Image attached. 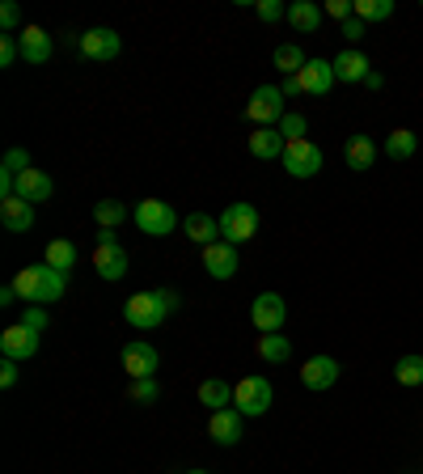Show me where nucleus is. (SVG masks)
<instances>
[{
  "label": "nucleus",
  "mask_w": 423,
  "mask_h": 474,
  "mask_svg": "<svg viewBox=\"0 0 423 474\" xmlns=\"http://www.w3.org/2000/svg\"><path fill=\"white\" fill-rule=\"evenodd\" d=\"M13 288H17V297L25 305H55L64 297V288H68V276L55 271L51 263H35V267L13 276Z\"/></svg>",
  "instance_id": "obj_1"
},
{
  "label": "nucleus",
  "mask_w": 423,
  "mask_h": 474,
  "mask_svg": "<svg viewBox=\"0 0 423 474\" xmlns=\"http://www.w3.org/2000/svg\"><path fill=\"white\" fill-rule=\"evenodd\" d=\"M174 309H178V292L153 288V292H136V297H127L123 318H127V327H136V330H153V327H161Z\"/></svg>",
  "instance_id": "obj_2"
},
{
  "label": "nucleus",
  "mask_w": 423,
  "mask_h": 474,
  "mask_svg": "<svg viewBox=\"0 0 423 474\" xmlns=\"http://www.w3.org/2000/svg\"><path fill=\"white\" fill-rule=\"evenodd\" d=\"M94 271L102 280H123L127 276V246L115 237V229H102L97 233V246H94Z\"/></svg>",
  "instance_id": "obj_3"
},
{
  "label": "nucleus",
  "mask_w": 423,
  "mask_h": 474,
  "mask_svg": "<svg viewBox=\"0 0 423 474\" xmlns=\"http://www.w3.org/2000/svg\"><path fill=\"white\" fill-rule=\"evenodd\" d=\"M258 225H263V217H258V207L254 204H229L225 207V217H220V237H225L229 246L254 242V237H258Z\"/></svg>",
  "instance_id": "obj_4"
},
{
  "label": "nucleus",
  "mask_w": 423,
  "mask_h": 474,
  "mask_svg": "<svg viewBox=\"0 0 423 474\" xmlns=\"http://www.w3.org/2000/svg\"><path fill=\"white\" fill-rule=\"evenodd\" d=\"M246 115H250L254 127H279V119L288 115V106H284V94H279V86H258L250 94V106H246Z\"/></svg>",
  "instance_id": "obj_5"
},
{
  "label": "nucleus",
  "mask_w": 423,
  "mask_h": 474,
  "mask_svg": "<svg viewBox=\"0 0 423 474\" xmlns=\"http://www.w3.org/2000/svg\"><path fill=\"white\" fill-rule=\"evenodd\" d=\"M132 220H136V229L148 233V237H166V233H174V225H178V212L169 204H161V199H140Z\"/></svg>",
  "instance_id": "obj_6"
},
{
  "label": "nucleus",
  "mask_w": 423,
  "mask_h": 474,
  "mask_svg": "<svg viewBox=\"0 0 423 474\" xmlns=\"http://www.w3.org/2000/svg\"><path fill=\"white\" fill-rule=\"evenodd\" d=\"M250 322L258 327V335H279V327L288 322V305L279 292H258L250 305Z\"/></svg>",
  "instance_id": "obj_7"
},
{
  "label": "nucleus",
  "mask_w": 423,
  "mask_h": 474,
  "mask_svg": "<svg viewBox=\"0 0 423 474\" xmlns=\"http://www.w3.org/2000/svg\"><path fill=\"white\" fill-rule=\"evenodd\" d=\"M271 381L267 378H242L237 386H233V407L242 415H267L271 411Z\"/></svg>",
  "instance_id": "obj_8"
},
{
  "label": "nucleus",
  "mask_w": 423,
  "mask_h": 474,
  "mask_svg": "<svg viewBox=\"0 0 423 474\" xmlns=\"http://www.w3.org/2000/svg\"><path fill=\"white\" fill-rule=\"evenodd\" d=\"M123 373H127V378L132 381H140V378H153V373H157L161 368V356H157V348H153V343H145V339H136V343H127V348H123Z\"/></svg>",
  "instance_id": "obj_9"
},
{
  "label": "nucleus",
  "mask_w": 423,
  "mask_h": 474,
  "mask_svg": "<svg viewBox=\"0 0 423 474\" xmlns=\"http://www.w3.org/2000/svg\"><path fill=\"white\" fill-rule=\"evenodd\" d=\"M284 170L292 174V178H314L317 170H322V148L314 145V140H297V145L284 148Z\"/></svg>",
  "instance_id": "obj_10"
},
{
  "label": "nucleus",
  "mask_w": 423,
  "mask_h": 474,
  "mask_svg": "<svg viewBox=\"0 0 423 474\" xmlns=\"http://www.w3.org/2000/svg\"><path fill=\"white\" fill-rule=\"evenodd\" d=\"M119 51H123V38L110 25H94V30L81 35V55H89V60H115Z\"/></svg>",
  "instance_id": "obj_11"
},
{
  "label": "nucleus",
  "mask_w": 423,
  "mask_h": 474,
  "mask_svg": "<svg viewBox=\"0 0 423 474\" xmlns=\"http://www.w3.org/2000/svg\"><path fill=\"white\" fill-rule=\"evenodd\" d=\"M204 271L212 280H233L237 276V246H229L225 237L204 246Z\"/></svg>",
  "instance_id": "obj_12"
},
{
  "label": "nucleus",
  "mask_w": 423,
  "mask_h": 474,
  "mask_svg": "<svg viewBox=\"0 0 423 474\" xmlns=\"http://www.w3.org/2000/svg\"><path fill=\"white\" fill-rule=\"evenodd\" d=\"M35 352H38V330L17 322V327H9L0 335V356H5V360H17V365H22V360H30Z\"/></svg>",
  "instance_id": "obj_13"
},
{
  "label": "nucleus",
  "mask_w": 423,
  "mask_h": 474,
  "mask_svg": "<svg viewBox=\"0 0 423 474\" xmlns=\"http://www.w3.org/2000/svg\"><path fill=\"white\" fill-rule=\"evenodd\" d=\"M338 381V360L335 356H309L301 365V386L305 389H330Z\"/></svg>",
  "instance_id": "obj_14"
},
{
  "label": "nucleus",
  "mask_w": 423,
  "mask_h": 474,
  "mask_svg": "<svg viewBox=\"0 0 423 474\" xmlns=\"http://www.w3.org/2000/svg\"><path fill=\"white\" fill-rule=\"evenodd\" d=\"M242 419L246 415L237 411V407L212 411V419H207V437L217 440V445H237V440H242Z\"/></svg>",
  "instance_id": "obj_15"
},
{
  "label": "nucleus",
  "mask_w": 423,
  "mask_h": 474,
  "mask_svg": "<svg viewBox=\"0 0 423 474\" xmlns=\"http://www.w3.org/2000/svg\"><path fill=\"white\" fill-rule=\"evenodd\" d=\"M330 68H335V76L338 81H347V86H360V81H368V55L364 51H356V47H347V51H338L335 60H330Z\"/></svg>",
  "instance_id": "obj_16"
},
{
  "label": "nucleus",
  "mask_w": 423,
  "mask_h": 474,
  "mask_svg": "<svg viewBox=\"0 0 423 474\" xmlns=\"http://www.w3.org/2000/svg\"><path fill=\"white\" fill-rule=\"evenodd\" d=\"M0 225H5L9 233L35 229V204H25L22 195H9V199H0Z\"/></svg>",
  "instance_id": "obj_17"
},
{
  "label": "nucleus",
  "mask_w": 423,
  "mask_h": 474,
  "mask_svg": "<svg viewBox=\"0 0 423 474\" xmlns=\"http://www.w3.org/2000/svg\"><path fill=\"white\" fill-rule=\"evenodd\" d=\"M297 81H301L305 94L327 97V94H330V86H335L338 76H335V68H330V60H309V64L301 68V76H297Z\"/></svg>",
  "instance_id": "obj_18"
},
{
  "label": "nucleus",
  "mask_w": 423,
  "mask_h": 474,
  "mask_svg": "<svg viewBox=\"0 0 423 474\" xmlns=\"http://www.w3.org/2000/svg\"><path fill=\"white\" fill-rule=\"evenodd\" d=\"M17 43H22V60L25 64H47L51 60V35L43 30V25H25L22 35H17Z\"/></svg>",
  "instance_id": "obj_19"
},
{
  "label": "nucleus",
  "mask_w": 423,
  "mask_h": 474,
  "mask_svg": "<svg viewBox=\"0 0 423 474\" xmlns=\"http://www.w3.org/2000/svg\"><path fill=\"white\" fill-rule=\"evenodd\" d=\"M284 148H288V140H284V132H279V127H254L250 153L258 161H271V157L284 161Z\"/></svg>",
  "instance_id": "obj_20"
},
{
  "label": "nucleus",
  "mask_w": 423,
  "mask_h": 474,
  "mask_svg": "<svg viewBox=\"0 0 423 474\" xmlns=\"http://www.w3.org/2000/svg\"><path fill=\"white\" fill-rule=\"evenodd\" d=\"M17 195H22L25 204H43V199H51L55 195V183H51V174H43V170H30L17 178Z\"/></svg>",
  "instance_id": "obj_21"
},
{
  "label": "nucleus",
  "mask_w": 423,
  "mask_h": 474,
  "mask_svg": "<svg viewBox=\"0 0 423 474\" xmlns=\"http://www.w3.org/2000/svg\"><path fill=\"white\" fill-rule=\"evenodd\" d=\"M182 229H186V237H191L195 246H212L220 242V220L207 217V212H191V217L182 220Z\"/></svg>",
  "instance_id": "obj_22"
},
{
  "label": "nucleus",
  "mask_w": 423,
  "mask_h": 474,
  "mask_svg": "<svg viewBox=\"0 0 423 474\" xmlns=\"http://www.w3.org/2000/svg\"><path fill=\"white\" fill-rule=\"evenodd\" d=\"M30 170V153L25 148H9V157H5V170H0V195L9 199L17 195V178Z\"/></svg>",
  "instance_id": "obj_23"
},
{
  "label": "nucleus",
  "mask_w": 423,
  "mask_h": 474,
  "mask_svg": "<svg viewBox=\"0 0 423 474\" xmlns=\"http://www.w3.org/2000/svg\"><path fill=\"white\" fill-rule=\"evenodd\" d=\"M343 157H347V170H373L377 161V145L368 140V136H351L347 145H343Z\"/></svg>",
  "instance_id": "obj_24"
},
{
  "label": "nucleus",
  "mask_w": 423,
  "mask_h": 474,
  "mask_svg": "<svg viewBox=\"0 0 423 474\" xmlns=\"http://www.w3.org/2000/svg\"><path fill=\"white\" fill-rule=\"evenodd\" d=\"M322 17H327V9H317L314 0H297V5H288V22L301 30V35H314L317 25H322Z\"/></svg>",
  "instance_id": "obj_25"
},
{
  "label": "nucleus",
  "mask_w": 423,
  "mask_h": 474,
  "mask_svg": "<svg viewBox=\"0 0 423 474\" xmlns=\"http://www.w3.org/2000/svg\"><path fill=\"white\" fill-rule=\"evenodd\" d=\"M271 64H276V68H279L284 76H301V68L309 64V55H305V51L297 47V43H279L276 55H271Z\"/></svg>",
  "instance_id": "obj_26"
},
{
  "label": "nucleus",
  "mask_w": 423,
  "mask_h": 474,
  "mask_svg": "<svg viewBox=\"0 0 423 474\" xmlns=\"http://www.w3.org/2000/svg\"><path fill=\"white\" fill-rule=\"evenodd\" d=\"M254 352L263 356L267 365H284L292 356V339H284V335H263V339L254 343Z\"/></svg>",
  "instance_id": "obj_27"
},
{
  "label": "nucleus",
  "mask_w": 423,
  "mask_h": 474,
  "mask_svg": "<svg viewBox=\"0 0 423 474\" xmlns=\"http://www.w3.org/2000/svg\"><path fill=\"white\" fill-rule=\"evenodd\" d=\"M43 263H51L55 271L68 276V271L76 267V246L68 242V237H55V242H47V258H43Z\"/></svg>",
  "instance_id": "obj_28"
},
{
  "label": "nucleus",
  "mask_w": 423,
  "mask_h": 474,
  "mask_svg": "<svg viewBox=\"0 0 423 474\" xmlns=\"http://www.w3.org/2000/svg\"><path fill=\"white\" fill-rule=\"evenodd\" d=\"M199 402L204 407H212V411H225L233 402V389H229V381H220V378H207L204 386H199Z\"/></svg>",
  "instance_id": "obj_29"
},
{
  "label": "nucleus",
  "mask_w": 423,
  "mask_h": 474,
  "mask_svg": "<svg viewBox=\"0 0 423 474\" xmlns=\"http://www.w3.org/2000/svg\"><path fill=\"white\" fill-rule=\"evenodd\" d=\"M415 148H419V136H415V132H407V127H398V132H389L386 153H389V157H394V161L415 157Z\"/></svg>",
  "instance_id": "obj_30"
},
{
  "label": "nucleus",
  "mask_w": 423,
  "mask_h": 474,
  "mask_svg": "<svg viewBox=\"0 0 423 474\" xmlns=\"http://www.w3.org/2000/svg\"><path fill=\"white\" fill-rule=\"evenodd\" d=\"M394 378L398 386H423V356H398V365H394Z\"/></svg>",
  "instance_id": "obj_31"
},
{
  "label": "nucleus",
  "mask_w": 423,
  "mask_h": 474,
  "mask_svg": "<svg viewBox=\"0 0 423 474\" xmlns=\"http://www.w3.org/2000/svg\"><path fill=\"white\" fill-rule=\"evenodd\" d=\"M94 220L102 225V229H115V225L127 220V204H119V199H102V204H94Z\"/></svg>",
  "instance_id": "obj_32"
},
{
  "label": "nucleus",
  "mask_w": 423,
  "mask_h": 474,
  "mask_svg": "<svg viewBox=\"0 0 423 474\" xmlns=\"http://www.w3.org/2000/svg\"><path fill=\"white\" fill-rule=\"evenodd\" d=\"M394 13V0H356V17L360 22H386Z\"/></svg>",
  "instance_id": "obj_33"
},
{
  "label": "nucleus",
  "mask_w": 423,
  "mask_h": 474,
  "mask_svg": "<svg viewBox=\"0 0 423 474\" xmlns=\"http://www.w3.org/2000/svg\"><path fill=\"white\" fill-rule=\"evenodd\" d=\"M279 132H284V140H288V145H297V140H305V132H309V123H305V115L288 110V115L279 119Z\"/></svg>",
  "instance_id": "obj_34"
},
{
  "label": "nucleus",
  "mask_w": 423,
  "mask_h": 474,
  "mask_svg": "<svg viewBox=\"0 0 423 474\" xmlns=\"http://www.w3.org/2000/svg\"><path fill=\"white\" fill-rule=\"evenodd\" d=\"M127 398H132V402H157L161 398V386L153 378H140V381H132V386H127Z\"/></svg>",
  "instance_id": "obj_35"
},
{
  "label": "nucleus",
  "mask_w": 423,
  "mask_h": 474,
  "mask_svg": "<svg viewBox=\"0 0 423 474\" xmlns=\"http://www.w3.org/2000/svg\"><path fill=\"white\" fill-rule=\"evenodd\" d=\"M0 25H5V35H22V30H25V25H22V9H17L13 0L0 5Z\"/></svg>",
  "instance_id": "obj_36"
},
{
  "label": "nucleus",
  "mask_w": 423,
  "mask_h": 474,
  "mask_svg": "<svg viewBox=\"0 0 423 474\" xmlns=\"http://www.w3.org/2000/svg\"><path fill=\"white\" fill-rule=\"evenodd\" d=\"M47 305H25V314H22V327H30V330H38V335H43V330H47Z\"/></svg>",
  "instance_id": "obj_37"
},
{
  "label": "nucleus",
  "mask_w": 423,
  "mask_h": 474,
  "mask_svg": "<svg viewBox=\"0 0 423 474\" xmlns=\"http://www.w3.org/2000/svg\"><path fill=\"white\" fill-rule=\"evenodd\" d=\"M254 9H258L263 22H279V17H288V5H279V0H258Z\"/></svg>",
  "instance_id": "obj_38"
},
{
  "label": "nucleus",
  "mask_w": 423,
  "mask_h": 474,
  "mask_svg": "<svg viewBox=\"0 0 423 474\" xmlns=\"http://www.w3.org/2000/svg\"><path fill=\"white\" fill-rule=\"evenodd\" d=\"M17 55H22V43H17V35H5V38H0V68H9Z\"/></svg>",
  "instance_id": "obj_39"
},
{
  "label": "nucleus",
  "mask_w": 423,
  "mask_h": 474,
  "mask_svg": "<svg viewBox=\"0 0 423 474\" xmlns=\"http://www.w3.org/2000/svg\"><path fill=\"white\" fill-rule=\"evenodd\" d=\"M327 13L338 17V22H351V17H356V0H330Z\"/></svg>",
  "instance_id": "obj_40"
},
{
  "label": "nucleus",
  "mask_w": 423,
  "mask_h": 474,
  "mask_svg": "<svg viewBox=\"0 0 423 474\" xmlns=\"http://www.w3.org/2000/svg\"><path fill=\"white\" fill-rule=\"evenodd\" d=\"M17 378H22V373H17V360H0V386L13 389L17 386Z\"/></svg>",
  "instance_id": "obj_41"
},
{
  "label": "nucleus",
  "mask_w": 423,
  "mask_h": 474,
  "mask_svg": "<svg viewBox=\"0 0 423 474\" xmlns=\"http://www.w3.org/2000/svg\"><path fill=\"white\" fill-rule=\"evenodd\" d=\"M343 38H347L351 47L360 43V38H364V22H360V17H351V22H343Z\"/></svg>",
  "instance_id": "obj_42"
},
{
  "label": "nucleus",
  "mask_w": 423,
  "mask_h": 474,
  "mask_svg": "<svg viewBox=\"0 0 423 474\" xmlns=\"http://www.w3.org/2000/svg\"><path fill=\"white\" fill-rule=\"evenodd\" d=\"M279 94H284V97H297V94H305V89H301V81H297V76H284Z\"/></svg>",
  "instance_id": "obj_43"
},
{
  "label": "nucleus",
  "mask_w": 423,
  "mask_h": 474,
  "mask_svg": "<svg viewBox=\"0 0 423 474\" xmlns=\"http://www.w3.org/2000/svg\"><path fill=\"white\" fill-rule=\"evenodd\" d=\"M13 301H17V288H13V284H5V288H0V305H5V309H13Z\"/></svg>",
  "instance_id": "obj_44"
},
{
  "label": "nucleus",
  "mask_w": 423,
  "mask_h": 474,
  "mask_svg": "<svg viewBox=\"0 0 423 474\" xmlns=\"http://www.w3.org/2000/svg\"><path fill=\"white\" fill-rule=\"evenodd\" d=\"M186 474H207V470H186Z\"/></svg>",
  "instance_id": "obj_45"
}]
</instances>
